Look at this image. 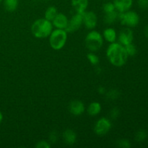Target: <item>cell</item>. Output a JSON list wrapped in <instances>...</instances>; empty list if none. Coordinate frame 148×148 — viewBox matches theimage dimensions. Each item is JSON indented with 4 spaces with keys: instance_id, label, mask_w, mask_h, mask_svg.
<instances>
[{
    "instance_id": "21",
    "label": "cell",
    "mask_w": 148,
    "mask_h": 148,
    "mask_svg": "<svg viewBox=\"0 0 148 148\" xmlns=\"http://www.w3.org/2000/svg\"><path fill=\"white\" fill-rule=\"evenodd\" d=\"M119 95V91H117L116 90L113 89V90H109L108 92H107L106 96L108 99L115 100L118 98Z\"/></svg>"
},
{
    "instance_id": "4",
    "label": "cell",
    "mask_w": 148,
    "mask_h": 148,
    "mask_svg": "<svg viewBox=\"0 0 148 148\" xmlns=\"http://www.w3.org/2000/svg\"><path fill=\"white\" fill-rule=\"evenodd\" d=\"M103 40L101 34L98 32L91 31L85 38V45L90 51H97L103 46Z\"/></svg>"
},
{
    "instance_id": "1",
    "label": "cell",
    "mask_w": 148,
    "mask_h": 148,
    "mask_svg": "<svg viewBox=\"0 0 148 148\" xmlns=\"http://www.w3.org/2000/svg\"><path fill=\"white\" fill-rule=\"evenodd\" d=\"M106 55L110 62L116 66H123L127 62L129 56L123 45L114 42L107 49Z\"/></svg>"
},
{
    "instance_id": "32",
    "label": "cell",
    "mask_w": 148,
    "mask_h": 148,
    "mask_svg": "<svg viewBox=\"0 0 148 148\" xmlns=\"http://www.w3.org/2000/svg\"><path fill=\"white\" fill-rule=\"evenodd\" d=\"M2 120H3V114L1 112V111H0V123L2 121Z\"/></svg>"
},
{
    "instance_id": "31",
    "label": "cell",
    "mask_w": 148,
    "mask_h": 148,
    "mask_svg": "<svg viewBox=\"0 0 148 148\" xmlns=\"http://www.w3.org/2000/svg\"><path fill=\"white\" fill-rule=\"evenodd\" d=\"M145 36L148 38V25L146 26L145 29Z\"/></svg>"
},
{
    "instance_id": "18",
    "label": "cell",
    "mask_w": 148,
    "mask_h": 148,
    "mask_svg": "<svg viewBox=\"0 0 148 148\" xmlns=\"http://www.w3.org/2000/svg\"><path fill=\"white\" fill-rule=\"evenodd\" d=\"M4 8L8 12H14L18 6V0H4Z\"/></svg>"
},
{
    "instance_id": "3",
    "label": "cell",
    "mask_w": 148,
    "mask_h": 148,
    "mask_svg": "<svg viewBox=\"0 0 148 148\" xmlns=\"http://www.w3.org/2000/svg\"><path fill=\"white\" fill-rule=\"evenodd\" d=\"M67 39V32L64 29H59L51 32L49 37V43L54 50H60L64 46Z\"/></svg>"
},
{
    "instance_id": "12",
    "label": "cell",
    "mask_w": 148,
    "mask_h": 148,
    "mask_svg": "<svg viewBox=\"0 0 148 148\" xmlns=\"http://www.w3.org/2000/svg\"><path fill=\"white\" fill-rule=\"evenodd\" d=\"M133 0H114L116 10L119 12H124L130 10L132 6Z\"/></svg>"
},
{
    "instance_id": "8",
    "label": "cell",
    "mask_w": 148,
    "mask_h": 148,
    "mask_svg": "<svg viewBox=\"0 0 148 148\" xmlns=\"http://www.w3.org/2000/svg\"><path fill=\"white\" fill-rule=\"evenodd\" d=\"M83 23L88 29L95 28L97 25V16L93 12H85L82 14Z\"/></svg>"
},
{
    "instance_id": "9",
    "label": "cell",
    "mask_w": 148,
    "mask_h": 148,
    "mask_svg": "<svg viewBox=\"0 0 148 148\" xmlns=\"http://www.w3.org/2000/svg\"><path fill=\"white\" fill-rule=\"evenodd\" d=\"M133 32L130 28H124L121 30L119 36V40L123 46H127L130 43H132L133 40Z\"/></svg>"
},
{
    "instance_id": "20",
    "label": "cell",
    "mask_w": 148,
    "mask_h": 148,
    "mask_svg": "<svg viewBox=\"0 0 148 148\" xmlns=\"http://www.w3.org/2000/svg\"><path fill=\"white\" fill-rule=\"evenodd\" d=\"M124 47H125L127 53H128V55H130V56H134V55H135L136 53H137L136 47L132 44V43H130V44L127 45V46H125Z\"/></svg>"
},
{
    "instance_id": "7",
    "label": "cell",
    "mask_w": 148,
    "mask_h": 148,
    "mask_svg": "<svg viewBox=\"0 0 148 148\" xmlns=\"http://www.w3.org/2000/svg\"><path fill=\"white\" fill-rule=\"evenodd\" d=\"M83 23L82 20V14L77 12L75 15L72 17V18L68 22V25L66 26V30L67 33H73L77 31L79 27H81L82 24Z\"/></svg>"
},
{
    "instance_id": "23",
    "label": "cell",
    "mask_w": 148,
    "mask_h": 148,
    "mask_svg": "<svg viewBox=\"0 0 148 148\" xmlns=\"http://www.w3.org/2000/svg\"><path fill=\"white\" fill-rule=\"evenodd\" d=\"M88 60H89V62L93 65H97L99 63V59H98V57L96 55L94 54V53H88Z\"/></svg>"
},
{
    "instance_id": "11",
    "label": "cell",
    "mask_w": 148,
    "mask_h": 148,
    "mask_svg": "<svg viewBox=\"0 0 148 148\" xmlns=\"http://www.w3.org/2000/svg\"><path fill=\"white\" fill-rule=\"evenodd\" d=\"M52 21H53V24L55 27L59 29L65 30L68 25L69 20L65 14H62V13H57L56 17Z\"/></svg>"
},
{
    "instance_id": "29",
    "label": "cell",
    "mask_w": 148,
    "mask_h": 148,
    "mask_svg": "<svg viewBox=\"0 0 148 148\" xmlns=\"http://www.w3.org/2000/svg\"><path fill=\"white\" fill-rule=\"evenodd\" d=\"M49 140L50 142H51L52 143H55L56 141L57 140V134L55 131L52 132L50 134V136H49Z\"/></svg>"
},
{
    "instance_id": "26",
    "label": "cell",
    "mask_w": 148,
    "mask_h": 148,
    "mask_svg": "<svg viewBox=\"0 0 148 148\" xmlns=\"http://www.w3.org/2000/svg\"><path fill=\"white\" fill-rule=\"evenodd\" d=\"M137 3L142 10H146L148 8V0H137Z\"/></svg>"
},
{
    "instance_id": "30",
    "label": "cell",
    "mask_w": 148,
    "mask_h": 148,
    "mask_svg": "<svg viewBox=\"0 0 148 148\" xmlns=\"http://www.w3.org/2000/svg\"><path fill=\"white\" fill-rule=\"evenodd\" d=\"M98 91H99V92L101 94H103L104 92H106V89L104 88H103V87H101V88H99V89H98Z\"/></svg>"
},
{
    "instance_id": "16",
    "label": "cell",
    "mask_w": 148,
    "mask_h": 148,
    "mask_svg": "<svg viewBox=\"0 0 148 148\" xmlns=\"http://www.w3.org/2000/svg\"><path fill=\"white\" fill-rule=\"evenodd\" d=\"M101 106L98 102H92L88 108V113L90 116H96L101 112Z\"/></svg>"
},
{
    "instance_id": "33",
    "label": "cell",
    "mask_w": 148,
    "mask_h": 148,
    "mask_svg": "<svg viewBox=\"0 0 148 148\" xmlns=\"http://www.w3.org/2000/svg\"><path fill=\"white\" fill-rule=\"evenodd\" d=\"M3 1H4V0H0V3H1V2H2Z\"/></svg>"
},
{
    "instance_id": "19",
    "label": "cell",
    "mask_w": 148,
    "mask_h": 148,
    "mask_svg": "<svg viewBox=\"0 0 148 148\" xmlns=\"http://www.w3.org/2000/svg\"><path fill=\"white\" fill-rule=\"evenodd\" d=\"M57 14V10L55 7H49L45 12V19L52 21Z\"/></svg>"
},
{
    "instance_id": "2",
    "label": "cell",
    "mask_w": 148,
    "mask_h": 148,
    "mask_svg": "<svg viewBox=\"0 0 148 148\" xmlns=\"http://www.w3.org/2000/svg\"><path fill=\"white\" fill-rule=\"evenodd\" d=\"M33 36L38 38H44L50 36L52 32V24L51 21L45 18L38 19L31 26Z\"/></svg>"
},
{
    "instance_id": "17",
    "label": "cell",
    "mask_w": 148,
    "mask_h": 148,
    "mask_svg": "<svg viewBox=\"0 0 148 148\" xmlns=\"http://www.w3.org/2000/svg\"><path fill=\"white\" fill-rule=\"evenodd\" d=\"M119 13L116 12L115 10L111 12L106 13V16L104 17V21L108 25L113 24L114 22H116L118 19H119Z\"/></svg>"
},
{
    "instance_id": "28",
    "label": "cell",
    "mask_w": 148,
    "mask_h": 148,
    "mask_svg": "<svg viewBox=\"0 0 148 148\" xmlns=\"http://www.w3.org/2000/svg\"><path fill=\"white\" fill-rule=\"evenodd\" d=\"M119 111L118 108H114L111 110V119H116L119 116Z\"/></svg>"
},
{
    "instance_id": "6",
    "label": "cell",
    "mask_w": 148,
    "mask_h": 148,
    "mask_svg": "<svg viewBox=\"0 0 148 148\" xmlns=\"http://www.w3.org/2000/svg\"><path fill=\"white\" fill-rule=\"evenodd\" d=\"M111 128V123L108 119L101 118L98 120L94 127V132L98 135H105Z\"/></svg>"
},
{
    "instance_id": "5",
    "label": "cell",
    "mask_w": 148,
    "mask_h": 148,
    "mask_svg": "<svg viewBox=\"0 0 148 148\" xmlns=\"http://www.w3.org/2000/svg\"><path fill=\"white\" fill-rule=\"evenodd\" d=\"M119 20L121 23L128 27H134L140 21L138 14L133 11H127L119 13Z\"/></svg>"
},
{
    "instance_id": "22",
    "label": "cell",
    "mask_w": 148,
    "mask_h": 148,
    "mask_svg": "<svg viewBox=\"0 0 148 148\" xmlns=\"http://www.w3.org/2000/svg\"><path fill=\"white\" fill-rule=\"evenodd\" d=\"M147 138V132L145 130H140L136 134V140L138 142L144 141Z\"/></svg>"
},
{
    "instance_id": "13",
    "label": "cell",
    "mask_w": 148,
    "mask_h": 148,
    "mask_svg": "<svg viewBox=\"0 0 148 148\" xmlns=\"http://www.w3.org/2000/svg\"><path fill=\"white\" fill-rule=\"evenodd\" d=\"M72 6L77 13L83 14L88 6V0H72Z\"/></svg>"
},
{
    "instance_id": "25",
    "label": "cell",
    "mask_w": 148,
    "mask_h": 148,
    "mask_svg": "<svg viewBox=\"0 0 148 148\" xmlns=\"http://www.w3.org/2000/svg\"><path fill=\"white\" fill-rule=\"evenodd\" d=\"M118 146L123 148H129L131 145L127 140H121L118 142Z\"/></svg>"
},
{
    "instance_id": "15",
    "label": "cell",
    "mask_w": 148,
    "mask_h": 148,
    "mask_svg": "<svg viewBox=\"0 0 148 148\" xmlns=\"http://www.w3.org/2000/svg\"><path fill=\"white\" fill-rule=\"evenodd\" d=\"M103 37L108 42H110V43L114 42L116 38V33L115 30L111 27L106 28L103 31Z\"/></svg>"
},
{
    "instance_id": "24",
    "label": "cell",
    "mask_w": 148,
    "mask_h": 148,
    "mask_svg": "<svg viewBox=\"0 0 148 148\" xmlns=\"http://www.w3.org/2000/svg\"><path fill=\"white\" fill-rule=\"evenodd\" d=\"M116 10L115 6H114V3L111 2H107L103 5V10L106 13L111 12L114 11Z\"/></svg>"
},
{
    "instance_id": "10",
    "label": "cell",
    "mask_w": 148,
    "mask_h": 148,
    "mask_svg": "<svg viewBox=\"0 0 148 148\" xmlns=\"http://www.w3.org/2000/svg\"><path fill=\"white\" fill-rule=\"evenodd\" d=\"M69 111L75 116L82 115L85 111V106L82 101L75 100L69 104Z\"/></svg>"
},
{
    "instance_id": "27",
    "label": "cell",
    "mask_w": 148,
    "mask_h": 148,
    "mask_svg": "<svg viewBox=\"0 0 148 148\" xmlns=\"http://www.w3.org/2000/svg\"><path fill=\"white\" fill-rule=\"evenodd\" d=\"M50 147L51 145L49 144V143H47L46 141H43V140L37 143V144L36 145V147L37 148H49Z\"/></svg>"
},
{
    "instance_id": "14",
    "label": "cell",
    "mask_w": 148,
    "mask_h": 148,
    "mask_svg": "<svg viewBox=\"0 0 148 148\" xmlns=\"http://www.w3.org/2000/svg\"><path fill=\"white\" fill-rule=\"evenodd\" d=\"M63 138L66 144L72 145L75 144V143L76 142L77 136L73 130H66L63 133Z\"/></svg>"
}]
</instances>
